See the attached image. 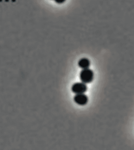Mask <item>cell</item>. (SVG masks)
<instances>
[{
    "mask_svg": "<svg viewBox=\"0 0 134 150\" xmlns=\"http://www.w3.org/2000/svg\"><path fill=\"white\" fill-rule=\"evenodd\" d=\"M88 88L86 83L83 82L75 83L71 86V91L75 94H80L86 93Z\"/></svg>",
    "mask_w": 134,
    "mask_h": 150,
    "instance_id": "2",
    "label": "cell"
},
{
    "mask_svg": "<svg viewBox=\"0 0 134 150\" xmlns=\"http://www.w3.org/2000/svg\"><path fill=\"white\" fill-rule=\"evenodd\" d=\"M73 100L78 105L84 106L88 102V97L84 93L75 94L73 97Z\"/></svg>",
    "mask_w": 134,
    "mask_h": 150,
    "instance_id": "3",
    "label": "cell"
},
{
    "mask_svg": "<svg viewBox=\"0 0 134 150\" xmlns=\"http://www.w3.org/2000/svg\"><path fill=\"white\" fill-rule=\"evenodd\" d=\"M78 66L82 69H88L90 66V61L86 57H83L78 62Z\"/></svg>",
    "mask_w": 134,
    "mask_h": 150,
    "instance_id": "4",
    "label": "cell"
},
{
    "mask_svg": "<svg viewBox=\"0 0 134 150\" xmlns=\"http://www.w3.org/2000/svg\"><path fill=\"white\" fill-rule=\"evenodd\" d=\"M66 1V0H54V1L58 4H62Z\"/></svg>",
    "mask_w": 134,
    "mask_h": 150,
    "instance_id": "5",
    "label": "cell"
},
{
    "mask_svg": "<svg viewBox=\"0 0 134 150\" xmlns=\"http://www.w3.org/2000/svg\"><path fill=\"white\" fill-rule=\"evenodd\" d=\"M79 77L81 82H83L84 83H86H86H90L93 81V80H94V72L89 68L82 69V71H81L80 73Z\"/></svg>",
    "mask_w": 134,
    "mask_h": 150,
    "instance_id": "1",
    "label": "cell"
}]
</instances>
